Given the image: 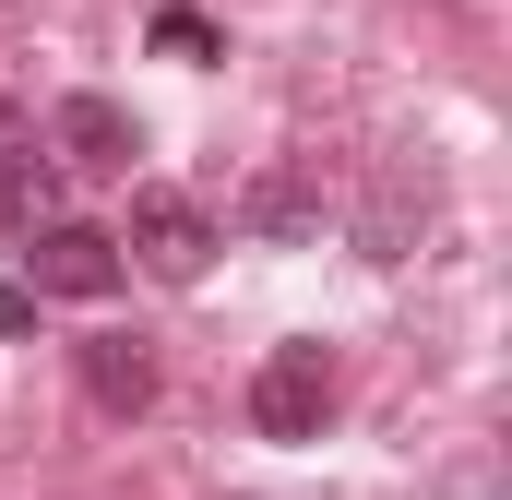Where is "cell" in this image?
<instances>
[{
    "label": "cell",
    "mask_w": 512,
    "mask_h": 500,
    "mask_svg": "<svg viewBox=\"0 0 512 500\" xmlns=\"http://www.w3.org/2000/svg\"><path fill=\"white\" fill-rule=\"evenodd\" d=\"M48 215H60V167H48V143L24 131V143L0 155V227H12V239H36Z\"/></svg>",
    "instance_id": "6"
},
{
    "label": "cell",
    "mask_w": 512,
    "mask_h": 500,
    "mask_svg": "<svg viewBox=\"0 0 512 500\" xmlns=\"http://www.w3.org/2000/svg\"><path fill=\"white\" fill-rule=\"evenodd\" d=\"M24 322H36V298H24V286H0V334H24Z\"/></svg>",
    "instance_id": "10"
},
{
    "label": "cell",
    "mask_w": 512,
    "mask_h": 500,
    "mask_svg": "<svg viewBox=\"0 0 512 500\" xmlns=\"http://www.w3.org/2000/svg\"><path fill=\"white\" fill-rule=\"evenodd\" d=\"M120 250L143 262V274H167V286H191V274L215 262V215H203L191 191H167V179H143V191H131V227H120Z\"/></svg>",
    "instance_id": "1"
},
{
    "label": "cell",
    "mask_w": 512,
    "mask_h": 500,
    "mask_svg": "<svg viewBox=\"0 0 512 500\" xmlns=\"http://www.w3.org/2000/svg\"><path fill=\"white\" fill-rule=\"evenodd\" d=\"M322 417H334V358L322 346H274L251 370V429L262 441H322Z\"/></svg>",
    "instance_id": "3"
},
{
    "label": "cell",
    "mask_w": 512,
    "mask_h": 500,
    "mask_svg": "<svg viewBox=\"0 0 512 500\" xmlns=\"http://www.w3.org/2000/svg\"><path fill=\"white\" fill-rule=\"evenodd\" d=\"M417 227H429V191H417V179H382V191L358 203V250H370V262H405Z\"/></svg>",
    "instance_id": "7"
},
{
    "label": "cell",
    "mask_w": 512,
    "mask_h": 500,
    "mask_svg": "<svg viewBox=\"0 0 512 500\" xmlns=\"http://www.w3.org/2000/svg\"><path fill=\"white\" fill-rule=\"evenodd\" d=\"M131 262L108 227H84V215H48L36 239H24V298H108Z\"/></svg>",
    "instance_id": "2"
},
{
    "label": "cell",
    "mask_w": 512,
    "mask_h": 500,
    "mask_svg": "<svg viewBox=\"0 0 512 500\" xmlns=\"http://www.w3.org/2000/svg\"><path fill=\"white\" fill-rule=\"evenodd\" d=\"M239 227H262V239H286V227H310V191H298V179H262L251 203H239Z\"/></svg>",
    "instance_id": "8"
},
{
    "label": "cell",
    "mask_w": 512,
    "mask_h": 500,
    "mask_svg": "<svg viewBox=\"0 0 512 500\" xmlns=\"http://www.w3.org/2000/svg\"><path fill=\"white\" fill-rule=\"evenodd\" d=\"M155 48H167V60H215V24H203L191 0H167V12H155Z\"/></svg>",
    "instance_id": "9"
},
{
    "label": "cell",
    "mask_w": 512,
    "mask_h": 500,
    "mask_svg": "<svg viewBox=\"0 0 512 500\" xmlns=\"http://www.w3.org/2000/svg\"><path fill=\"white\" fill-rule=\"evenodd\" d=\"M24 131H36V120H24V108H12V96H0V155H12V143H24Z\"/></svg>",
    "instance_id": "11"
},
{
    "label": "cell",
    "mask_w": 512,
    "mask_h": 500,
    "mask_svg": "<svg viewBox=\"0 0 512 500\" xmlns=\"http://www.w3.org/2000/svg\"><path fill=\"white\" fill-rule=\"evenodd\" d=\"M72 370H84V393H96L108 417H143V405H155V358H143L131 334H84Z\"/></svg>",
    "instance_id": "5"
},
{
    "label": "cell",
    "mask_w": 512,
    "mask_h": 500,
    "mask_svg": "<svg viewBox=\"0 0 512 500\" xmlns=\"http://www.w3.org/2000/svg\"><path fill=\"white\" fill-rule=\"evenodd\" d=\"M131 155H143V131H131L120 96H60L48 108V167H72V179H131Z\"/></svg>",
    "instance_id": "4"
}]
</instances>
